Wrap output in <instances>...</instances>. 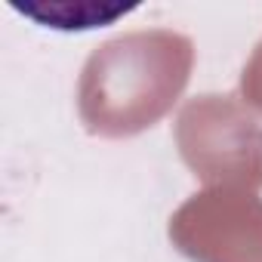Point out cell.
<instances>
[{
	"label": "cell",
	"mask_w": 262,
	"mask_h": 262,
	"mask_svg": "<svg viewBox=\"0 0 262 262\" xmlns=\"http://www.w3.org/2000/svg\"><path fill=\"white\" fill-rule=\"evenodd\" d=\"M167 234L191 262H262V198L204 188L176 207Z\"/></svg>",
	"instance_id": "3"
},
{
	"label": "cell",
	"mask_w": 262,
	"mask_h": 262,
	"mask_svg": "<svg viewBox=\"0 0 262 262\" xmlns=\"http://www.w3.org/2000/svg\"><path fill=\"white\" fill-rule=\"evenodd\" d=\"M237 93H241V102H244L250 111L262 114V40L253 47V53H250L247 65L241 68Z\"/></svg>",
	"instance_id": "4"
},
{
	"label": "cell",
	"mask_w": 262,
	"mask_h": 262,
	"mask_svg": "<svg viewBox=\"0 0 262 262\" xmlns=\"http://www.w3.org/2000/svg\"><path fill=\"white\" fill-rule=\"evenodd\" d=\"M176 148L207 188H262V123L234 96L188 99L176 117Z\"/></svg>",
	"instance_id": "2"
},
{
	"label": "cell",
	"mask_w": 262,
	"mask_h": 262,
	"mask_svg": "<svg viewBox=\"0 0 262 262\" xmlns=\"http://www.w3.org/2000/svg\"><path fill=\"white\" fill-rule=\"evenodd\" d=\"M194 43L173 28L126 31L99 43L77 80V114L86 133L126 139L151 129L182 99Z\"/></svg>",
	"instance_id": "1"
}]
</instances>
